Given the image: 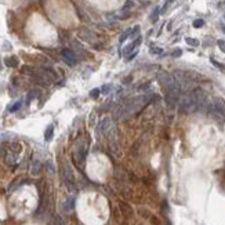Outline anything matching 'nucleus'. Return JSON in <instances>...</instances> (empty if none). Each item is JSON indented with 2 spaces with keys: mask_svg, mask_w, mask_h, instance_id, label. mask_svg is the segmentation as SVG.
Returning a JSON list of instances; mask_svg holds the SVG:
<instances>
[{
  "mask_svg": "<svg viewBox=\"0 0 225 225\" xmlns=\"http://www.w3.org/2000/svg\"><path fill=\"white\" fill-rule=\"evenodd\" d=\"M149 101H151L149 94L133 97V98L127 99L124 104H120V105L113 110V116H115V119L124 120V119H127V117L133 116L134 113H137L138 110L141 108H144Z\"/></svg>",
  "mask_w": 225,
  "mask_h": 225,
  "instance_id": "f257e3e1",
  "label": "nucleus"
},
{
  "mask_svg": "<svg viewBox=\"0 0 225 225\" xmlns=\"http://www.w3.org/2000/svg\"><path fill=\"white\" fill-rule=\"evenodd\" d=\"M178 110L181 113H192L196 112V102L193 98L192 93H186L179 98V105H178Z\"/></svg>",
  "mask_w": 225,
  "mask_h": 225,
  "instance_id": "f03ea898",
  "label": "nucleus"
},
{
  "mask_svg": "<svg viewBox=\"0 0 225 225\" xmlns=\"http://www.w3.org/2000/svg\"><path fill=\"white\" fill-rule=\"evenodd\" d=\"M61 178L64 181V184L68 186V189L73 191L76 188V182H75V175H73V170L69 166L67 162H64L61 166Z\"/></svg>",
  "mask_w": 225,
  "mask_h": 225,
  "instance_id": "7ed1b4c3",
  "label": "nucleus"
},
{
  "mask_svg": "<svg viewBox=\"0 0 225 225\" xmlns=\"http://www.w3.org/2000/svg\"><path fill=\"white\" fill-rule=\"evenodd\" d=\"M181 94H182V91H181V88L178 87V84L175 83V86H173L171 88H169V90H166V97H164V99H166V104H167L169 106H175L177 105V102L179 101V98H181Z\"/></svg>",
  "mask_w": 225,
  "mask_h": 225,
  "instance_id": "20e7f679",
  "label": "nucleus"
},
{
  "mask_svg": "<svg viewBox=\"0 0 225 225\" xmlns=\"http://www.w3.org/2000/svg\"><path fill=\"white\" fill-rule=\"evenodd\" d=\"M87 156V144H79L78 148L75 151V163L78 164L79 169L83 167V163H84V159Z\"/></svg>",
  "mask_w": 225,
  "mask_h": 225,
  "instance_id": "39448f33",
  "label": "nucleus"
},
{
  "mask_svg": "<svg viewBox=\"0 0 225 225\" xmlns=\"http://www.w3.org/2000/svg\"><path fill=\"white\" fill-rule=\"evenodd\" d=\"M158 80L160 83L162 87H164V90H169V88H171L173 86H175L174 76H171L170 73H167V72H164V71L158 73Z\"/></svg>",
  "mask_w": 225,
  "mask_h": 225,
  "instance_id": "423d86ee",
  "label": "nucleus"
},
{
  "mask_svg": "<svg viewBox=\"0 0 225 225\" xmlns=\"http://www.w3.org/2000/svg\"><path fill=\"white\" fill-rule=\"evenodd\" d=\"M78 36L80 37V39L83 41H87V43H93V41L95 40V33L94 32H91V30H88V29H80L78 32Z\"/></svg>",
  "mask_w": 225,
  "mask_h": 225,
  "instance_id": "0eeeda50",
  "label": "nucleus"
},
{
  "mask_svg": "<svg viewBox=\"0 0 225 225\" xmlns=\"http://www.w3.org/2000/svg\"><path fill=\"white\" fill-rule=\"evenodd\" d=\"M62 57H64L65 62H67L68 65H71V67L76 65V62H78L75 53L72 50H69V48H64V50H62Z\"/></svg>",
  "mask_w": 225,
  "mask_h": 225,
  "instance_id": "6e6552de",
  "label": "nucleus"
},
{
  "mask_svg": "<svg viewBox=\"0 0 225 225\" xmlns=\"http://www.w3.org/2000/svg\"><path fill=\"white\" fill-rule=\"evenodd\" d=\"M40 171H41V163H40V160H39V159H33L32 164H30V174L36 177V175L40 174Z\"/></svg>",
  "mask_w": 225,
  "mask_h": 225,
  "instance_id": "1a4fd4ad",
  "label": "nucleus"
},
{
  "mask_svg": "<svg viewBox=\"0 0 225 225\" xmlns=\"http://www.w3.org/2000/svg\"><path fill=\"white\" fill-rule=\"evenodd\" d=\"M73 206H75V195H71V196H68V199L64 202L62 209H64L65 213H69L72 209H73Z\"/></svg>",
  "mask_w": 225,
  "mask_h": 225,
  "instance_id": "9d476101",
  "label": "nucleus"
},
{
  "mask_svg": "<svg viewBox=\"0 0 225 225\" xmlns=\"http://www.w3.org/2000/svg\"><path fill=\"white\" fill-rule=\"evenodd\" d=\"M141 41H142V37H141V36H137V37H136V40H134L133 43L130 44V46H127L126 48H124V54H130L131 51L134 50V48L140 46V44H141Z\"/></svg>",
  "mask_w": 225,
  "mask_h": 225,
  "instance_id": "9b49d317",
  "label": "nucleus"
},
{
  "mask_svg": "<svg viewBox=\"0 0 225 225\" xmlns=\"http://www.w3.org/2000/svg\"><path fill=\"white\" fill-rule=\"evenodd\" d=\"M44 167H46L47 174L51 175V177H54V175H55V166H54V162H53V160H46V163H44Z\"/></svg>",
  "mask_w": 225,
  "mask_h": 225,
  "instance_id": "f8f14e48",
  "label": "nucleus"
},
{
  "mask_svg": "<svg viewBox=\"0 0 225 225\" xmlns=\"http://www.w3.org/2000/svg\"><path fill=\"white\" fill-rule=\"evenodd\" d=\"M53 136H54V126L50 124V126L46 129V131H44V138H46V141H51Z\"/></svg>",
  "mask_w": 225,
  "mask_h": 225,
  "instance_id": "ddd939ff",
  "label": "nucleus"
},
{
  "mask_svg": "<svg viewBox=\"0 0 225 225\" xmlns=\"http://www.w3.org/2000/svg\"><path fill=\"white\" fill-rule=\"evenodd\" d=\"M7 67H11V68H15L18 65V58L17 57H10V58H6L4 60Z\"/></svg>",
  "mask_w": 225,
  "mask_h": 225,
  "instance_id": "4468645a",
  "label": "nucleus"
},
{
  "mask_svg": "<svg viewBox=\"0 0 225 225\" xmlns=\"http://www.w3.org/2000/svg\"><path fill=\"white\" fill-rule=\"evenodd\" d=\"M120 209L123 210V213L126 214L127 217L131 216V207H130L129 205H126V203H120Z\"/></svg>",
  "mask_w": 225,
  "mask_h": 225,
  "instance_id": "2eb2a0df",
  "label": "nucleus"
},
{
  "mask_svg": "<svg viewBox=\"0 0 225 225\" xmlns=\"http://www.w3.org/2000/svg\"><path fill=\"white\" fill-rule=\"evenodd\" d=\"M130 35H131V29H127V30H124V32L122 33V36H120L119 41H120V43H124L127 37H130Z\"/></svg>",
  "mask_w": 225,
  "mask_h": 225,
  "instance_id": "dca6fc26",
  "label": "nucleus"
},
{
  "mask_svg": "<svg viewBox=\"0 0 225 225\" xmlns=\"http://www.w3.org/2000/svg\"><path fill=\"white\" fill-rule=\"evenodd\" d=\"M185 41H186V44H189V46H193V47L199 46V40L193 39V37H186Z\"/></svg>",
  "mask_w": 225,
  "mask_h": 225,
  "instance_id": "f3484780",
  "label": "nucleus"
},
{
  "mask_svg": "<svg viewBox=\"0 0 225 225\" xmlns=\"http://www.w3.org/2000/svg\"><path fill=\"white\" fill-rule=\"evenodd\" d=\"M37 94H39V91H37V90H32V91H30L29 94H28V104H29L30 101H32L33 98H36Z\"/></svg>",
  "mask_w": 225,
  "mask_h": 225,
  "instance_id": "a211bd4d",
  "label": "nucleus"
},
{
  "mask_svg": "<svg viewBox=\"0 0 225 225\" xmlns=\"http://www.w3.org/2000/svg\"><path fill=\"white\" fill-rule=\"evenodd\" d=\"M21 105H22V101H18V102H15V104H13L11 105V108H10V112H17L19 108H21Z\"/></svg>",
  "mask_w": 225,
  "mask_h": 225,
  "instance_id": "6ab92c4d",
  "label": "nucleus"
},
{
  "mask_svg": "<svg viewBox=\"0 0 225 225\" xmlns=\"http://www.w3.org/2000/svg\"><path fill=\"white\" fill-rule=\"evenodd\" d=\"M159 13H160V11H159V8H155V11L152 13V17H151V21H152V22H156V21H158Z\"/></svg>",
  "mask_w": 225,
  "mask_h": 225,
  "instance_id": "aec40b11",
  "label": "nucleus"
},
{
  "mask_svg": "<svg viewBox=\"0 0 225 225\" xmlns=\"http://www.w3.org/2000/svg\"><path fill=\"white\" fill-rule=\"evenodd\" d=\"M99 93H101V90H99V88H95V90H93V91L90 93V97H91V98H98V97H99Z\"/></svg>",
  "mask_w": 225,
  "mask_h": 225,
  "instance_id": "412c9836",
  "label": "nucleus"
},
{
  "mask_svg": "<svg viewBox=\"0 0 225 225\" xmlns=\"http://www.w3.org/2000/svg\"><path fill=\"white\" fill-rule=\"evenodd\" d=\"M203 25H205V21L203 19H195L193 21V26L195 28H202Z\"/></svg>",
  "mask_w": 225,
  "mask_h": 225,
  "instance_id": "4be33fe9",
  "label": "nucleus"
},
{
  "mask_svg": "<svg viewBox=\"0 0 225 225\" xmlns=\"http://www.w3.org/2000/svg\"><path fill=\"white\" fill-rule=\"evenodd\" d=\"M217 44H218V47L221 48V51L225 53V40H218L217 41Z\"/></svg>",
  "mask_w": 225,
  "mask_h": 225,
  "instance_id": "5701e85b",
  "label": "nucleus"
},
{
  "mask_svg": "<svg viewBox=\"0 0 225 225\" xmlns=\"http://www.w3.org/2000/svg\"><path fill=\"white\" fill-rule=\"evenodd\" d=\"M151 51H152L153 54H160L163 50H162L160 47H151Z\"/></svg>",
  "mask_w": 225,
  "mask_h": 225,
  "instance_id": "b1692460",
  "label": "nucleus"
},
{
  "mask_svg": "<svg viewBox=\"0 0 225 225\" xmlns=\"http://www.w3.org/2000/svg\"><path fill=\"white\" fill-rule=\"evenodd\" d=\"M181 54H182V50H179V48H177V50H174L173 51V57H181Z\"/></svg>",
  "mask_w": 225,
  "mask_h": 225,
  "instance_id": "393cba45",
  "label": "nucleus"
},
{
  "mask_svg": "<svg viewBox=\"0 0 225 225\" xmlns=\"http://www.w3.org/2000/svg\"><path fill=\"white\" fill-rule=\"evenodd\" d=\"M55 225H65V222L61 217H55Z\"/></svg>",
  "mask_w": 225,
  "mask_h": 225,
  "instance_id": "a878e982",
  "label": "nucleus"
},
{
  "mask_svg": "<svg viewBox=\"0 0 225 225\" xmlns=\"http://www.w3.org/2000/svg\"><path fill=\"white\" fill-rule=\"evenodd\" d=\"M212 62H213V64H214V65H216V67H217V68H220V69H225V67H224V65H222V64H220V62H217L216 60H213V58H212Z\"/></svg>",
  "mask_w": 225,
  "mask_h": 225,
  "instance_id": "bb28decb",
  "label": "nucleus"
},
{
  "mask_svg": "<svg viewBox=\"0 0 225 225\" xmlns=\"http://www.w3.org/2000/svg\"><path fill=\"white\" fill-rule=\"evenodd\" d=\"M173 2H174V0H167V3H169V4H170V3H173Z\"/></svg>",
  "mask_w": 225,
  "mask_h": 225,
  "instance_id": "cd10ccee",
  "label": "nucleus"
},
{
  "mask_svg": "<svg viewBox=\"0 0 225 225\" xmlns=\"http://www.w3.org/2000/svg\"><path fill=\"white\" fill-rule=\"evenodd\" d=\"M131 2H133V0H131Z\"/></svg>",
  "mask_w": 225,
  "mask_h": 225,
  "instance_id": "c85d7f7f",
  "label": "nucleus"
}]
</instances>
